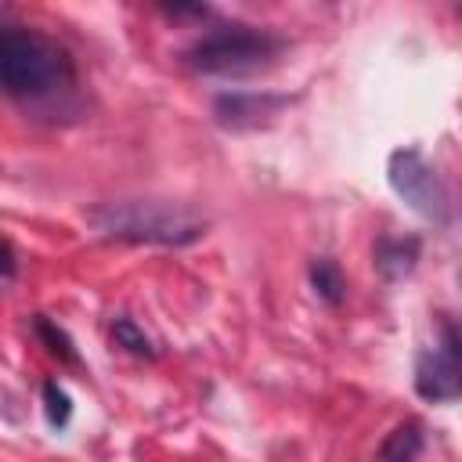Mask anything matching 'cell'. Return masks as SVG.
<instances>
[{
	"label": "cell",
	"instance_id": "ba28073f",
	"mask_svg": "<svg viewBox=\"0 0 462 462\" xmlns=\"http://www.w3.org/2000/svg\"><path fill=\"white\" fill-rule=\"evenodd\" d=\"M422 444H426L422 426L415 419H408V422H401L397 430L386 433V440L379 448V462H415L422 455Z\"/></svg>",
	"mask_w": 462,
	"mask_h": 462
},
{
	"label": "cell",
	"instance_id": "6da1fadb",
	"mask_svg": "<svg viewBox=\"0 0 462 462\" xmlns=\"http://www.w3.org/2000/svg\"><path fill=\"white\" fill-rule=\"evenodd\" d=\"M97 235L116 242H148V245H191L206 235L209 220L177 202L159 199H130V202H105L87 213Z\"/></svg>",
	"mask_w": 462,
	"mask_h": 462
},
{
	"label": "cell",
	"instance_id": "9c48e42d",
	"mask_svg": "<svg viewBox=\"0 0 462 462\" xmlns=\"http://www.w3.org/2000/svg\"><path fill=\"white\" fill-rule=\"evenodd\" d=\"M310 285L328 307H339L346 300V278H343V271H339V263L332 256H318L310 263Z\"/></svg>",
	"mask_w": 462,
	"mask_h": 462
},
{
	"label": "cell",
	"instance_id": "52a82bcc",
	"mask_svg": "<svg viewBox=\"0 0 462 462\" xmlns=\"http://www.w3.org/2000/svg\"><path fill=\"white\" fill-rule=\"evenodd\" d=\"M419 238H383L375 245V271L386 278V282H397L404 274H411L415 260H419Z\"/></svg>",
	"mask_w": 462,
	"mask_h": 462
},
{
	"label": "cell",
	"instance_id": "8fae6325",
	"mask_svg": "<svg viewBox=\"0 0 462 462\" xmlns=\"http://www.w3.org/2000/svg\"><path fill=\"white\" fill-rule=\"evenodd\" d=\"M32 325H36V336L47 343V350H51L58 361H65V365H76V361H79V357H76V346H72V339H69V332H65V328H58V325H54V321H47L43 314H40Z\"/></svg>",
	"mask_w": 462,
	"mask_h": 462
},
{
	"label": "cell",
	"instance_id": "3957f363",
	"mask_svg": "<svg viewBox=\"0 0 462 462\" xmlns=\"http://www.w3.org/2000/svg\"><path fill=\"white\" fill-rule=\"evenodd\" d=\"M285 47L289 43L278 32L253 29V25H227L195 40L184 51V61L206 76H253L271 69Z\"/></svg>",
	"mask_w": 462,
	"mask_h": 462
},
{
	"label": "cell",
	"instance_id": "8992f818",
	"mask_svg": "<svg viewBox=\"0 0 462 462\" xmlns=\"http://www.w3.org/2000/svg\"><path fill=\"white\" fill-rule=\"evenodd\" d=\"M292 97L285 94H249V90H235V94H220L213 101V116L220 126L227 130H253L260 123H271L282 108H289Z\"/></svg>",
	"mask_w": 462,
	"mask_h": 462
},
{
	"label": "cell",
	"instance_id": "7a4b0ae2",
	"mask_svg": "<svg viewBox=\"0 0 462 462\" xmlns=\"http://www.w3.org/2000/svg\"><path fill=\"white\" fill-rule=\"evenodd\" d=\"M72 83V58L36 29H0V90L14 97H51Z\"/></svg>",
	"mask_w": 462,
	"mask_h": 462
},
{
	"label": "cell",
	"instance_id": "5b68a950",
	"mask_svg": "<svg viewBox=\"0 0 462 462\" xmlns=\"http://www.w3.org/2000/svg\"><path fill=\"white\" fill-rule=\"evenodd\" d=\"M440 332H444L440 346L422 350L419 361H415V390H419V397H426L433 404H448L462 390V379H458V372H462L458 332H455L451 321H444Z\"/></svg>",
	"mask_w": 462,
	"mask_h": 462
},
{
	"label": "cell",
	"instance_id": "7c38bea8",
	"mask_svg": "<svg viewBox=\"0 0 462 462\" xmlns=\"http://www.w3.org/2000/svg\"><path fill=\"white\" fill-rule=\"evenodd\" d=\"M43 408H47V422L51 426H65L69 419H72V401H69V393L51 379V383H43Z\"/></svg>",
	"mask_w": 462,
	"mask_h": 462
},
{
	"label": "cell",
	"instance_id": "30bf717a",
	"mask_svg": "<svg viewBox=\"0 0 462 462\" xmlns=\"http://www.w3.org/2000/svg\"><path fill=\"white\" fill-rule=\"evenodd\" d=\"M112 339H116V346H123V350L134 354V357H155L152 339H148L130 318H116V321H112Z\"/></svg>",
	"mask_w": 462,
	"mask_h": 462
},
{
	"label": "cell",
	"instance_id": "277c9868",
	"mask_svg": "<svg viewBox=\"0 0 462 462\" xmlns=\"http://www.w3.org/2000/svg\"><path fill=\"white\" fill-rule=\"evenodd\" d=\"M390 188L426 220L433 224H448L451 220V191L444 184V177L437 173L433 162H426V155L419 148H397L390 155L386 166Z\"/></svg>",
	"mask_w": 462,
	"mask_h": 462
},
{
	"label": "cell",
	"instance_id": "4fadbf2b",
	"mask_svg": "<svg viewBox=\"0 0 462 462\" xmlns=\"http://www.w3.org/2000/svg\"><path fill=\"white\" fill-rule=\"evenodd\" d=\"M14 271H18L14 249H11V242H7V238H0V274H4V278H11Z\"/></svg>",
	"mask_w": 462,
	"mask_h": 462
}]
</instances>
